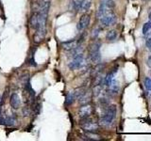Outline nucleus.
<instances>
[{"instance_id":"15","label":"nucleus","mask_w":151,"mask_h":141,"mask_svg":"<svg viewBox=\"0 0 151 141\" xmlns=\"http://www.w3.org/2000/svg\"><path fill=\"white\" fill-rule=\"evenodd\" d=\"M16 117L15 116H9L5 118V124L4 125H7V126H13L14 124L16 123Z\"/></svg>"},{"instance_id":"23","label":"nucleus","mask_w":151,"mask_h":141,"mask_svg":"<svg viewBox=\"0 0 151 141\" xmlns=\"http://www.w3.org/2000/svg\"><path fill=\"white\" fill-rule=\"evenodd\" d=\"M149 18H150V19H151V12H150V13H149Z\"/></svg>"},{"instance_id":"6","label":"nucleus","mask_w":151,"mask_h":141,"mask_svg":"<svg viewBox=\"0 0 151 141\" xmlns=\"http://www.w3.org/2000/svg\"><path fill=\"white\" fill-rule=\"evenodd\" d=\"M99 20H100V24L103 26H111L115 24L116 15L112 11H110L106 12L105 14H103V15L99 18Z\"/></svg>"},{"instance_id":"8","label":"nucleus","mask_w":151,"mask_h":141,"mask_svg":"<svg viewBox=\"0 0 151 141\" xmlns=\"http://www.w3.org/2000/svg\"><path fill=\"white\" fill-rule=\"evenodd\" d=\"M93 113V106L89 103H85L82 106H80L78 110V117L79 119H83V118L90 117Z\"/></svg>"},{"instance_id":"16","label":"nucleus","mask_w":151,"mask_h":141,"mask_svg":"<svg viewBox=\"0 0 151 141\" xmlns=\"http://www.w3.org/2000/svg\"><path fill=\"white\" fill-rule=\"evenodd\" d=\"M117 38V32L115 30H110V31H108L107 32V34H106V39L108 41H114L115 39Z\"/></svg>"},{"instance_id":"7","label":"nucleus","mask_w":151,"mask_h":141,"mask_svg":"<svg viewBox=\"0 0 151 141\" xmlns=\"http://www.w3.org/2000/svg\"><path fill=\"white\" fill-rule=\"evenodd\" d=\"M84 64V56L83 53H79L72 56V59L68 63V67L70 70H77L81 68Z\"/></svg>"},{"instance_id":"13","label":"nucleus","mask_w":151,"mask_h":141,"mask_svg":"<svg viewBox=\"0 0 151 141\" xmlns=\"http://www.w3.org/2000/svg\"><path fill=\"white\" fill-rule=\"evenodd\" d=\"M76 100V96L74 92H68L66 94V98H65V105L69 106L71 105H73L74 102Z\"/></svg>"},{"instance_id":"19","label":"nucleus","mask_w":151,"mask_h":141,"mask_svg":"<svg viewBox=\"0 0 151 141\" xmlns=\"http://www.w3.org/2000/svg\"><path fill=\"white\" fill-rule=\"evenodd\" d=\"M145 87L147 90H151V78L146 77L145 79Z\"/></svg>"},{"instance_id":"17","label":"nucleus","mask_w":151,"mask_h":141,"mask_svg":"<svg viewBox=\"0 0 151 141\" xmlns=\"http://www.w3.org/2000/svg\"><path fill=\"white\" fill-rule=\"evenodd\" d=\"M101 91H102V86H101V84L93 86V95L94 97H97L99 94L101 93Z\"/></svg>"},{"instance_id":"12","label":"nucleus","mask_w":151,"mask_h":141,"mask_svg":"<svg viewBox=\"0 0 151 141\" xmlns=\"http://www.w3.org/2000/svg\"><path fill=\"white\" fill-rule=\"evenodd\" d=\"M116 70H111V73H109L105 77H104L103 79V83L104 85H105L106 87H109L111 85V81H112V79H113V76H114V73H116Z\"/></svg>"},{"instance_id":"3","label":"nucleus","mask_w":151,"mask_h":141,"mask_svg":"<svg viewBox=\"0 0 151 141\" xmlns=\"http://www.w3.org/2000/svg\"><path fill=\"white\" fill-rule=\"evenodd\" d=\"M80 127L86 132H90V133H94L98 129V124L96 121H94L91 117H87V118H83V119H80L79 122Z\"/></svg>"},{"instance_id":"4","label":"nucleus","mask_w":151,"mask_h":141,"mask_svg":"<svg viewBox=\"0 0 151 141\" xmlns=\"http://www.w3.org/2000/svg\"><path fill=\"white\" fill-rule=\"evenodd\" d=\"M25 88L23 90V99L25 101L26 103H27L28 105H33L35 100V96H36V92L34 91V89L32 88L29 83H26L25 84Z\"/></svg>"},{"instance_id":"11","label":"nucleus","mask_w":151,"mask_h":141,"mask_svg":"<svg viewBox=\"0 0 151 141\" xmlns=\"http://www.w3.org/2000/svg\"><path fill=\"white\" fill-rule=\"evenodd\" d=\"M79 44V42L78 41H67V42H64V43H63V49L65 50H67V51H71V50H73L75 49L76 47H78Z\"/></svg>"},{"instance_id":"22","label":"nucleus","mask_w":151,"mask_h":141,"mask_svg":"<svg viewBox=\"0 0 151 141\" xmlns=\"http://www.w3.org/2000/svg\"><path fill=\"white\" fill-rule=\"evenodd\" d=\"M147 65L151 68V55L149 56V58H148V59H147Z\"/></svg>"},{"instance_id":"10","label":"nucleus","mask_w":151,"mask_h":141,"mask_svg":"<svg viewBox=\"0 0 151 141\" xmlns=\"http://www.w3.org/2000/svg\"><path fill=\"white\" fill-rule=\"evenodd\" d=\"M9 103H11V106L14 109H18L21 105V99L19 97L17 93L13 92L11 95V99H9Z\"/></svg>"},{"instance_id":"5","label":"nucleus","mask_w":151,"mask_h":141,"mask_svg":"<svg viewBox=\"0 0 151 141\" xmlns=\"http://www.w3.org/2000/svg\"><path fill=\"white\" fill-rule=\"evenodd\" d=\"M33 6H34V8H33V12L48 14L49 9H50V0H38Z\"/></svg>"},{"instance_id":"20","label":"nucleus","mask_w":151,"mask_h":141,"mask_svg":"<svg viewBox=\"0 0 151 141\" xmlns=\"http://www.w3.org/2000/svg\"><path fill=\"white\" fill-rule=\"evenodd\" d=\"M99 31H100V29H99V28H96V29H94V30L93 31V37H96V38L97 35L99 34Z\"/></svg>"},{"instance_id":"14","label":"nucleus","mask_w":151,"mask_h":141,"mask_svg":"<svg viewBox=\"0 0 151 141\" xmlns=\"http://www.w3.org/2000/svg\"><path fill=\"white\" fill-rule=\"evenodd\" d=\"M91 5H92L91 0H82L81 5H80L79 11H87L88 9L91 8Z\"/></svg>"},{"instance_id":"2","label":"nucleus","mask_w":151,"mask_h":141,"mask_svg":"<svg viewBox=\"0 0 151 141\" xmlns=\"http://www.w3.org/2000/svg\"><path fill=\"white\" fill-rule=\"evenodd\" d=\"M116 106L115 105H109L107 107V109L104 113V115L101 118V123L105 126H109L112 123V121L114 120L116 117Z\"/></svg>"},{"instance_id":"18","label":"nucleus","mask_w":151,"mask_h":141,"mask_svg":"<svg viewBox=\"0 0 151 141\" xmlns=\"http://www.w3.org/2000/svg\"><path fill=\"white\" fill-rule=\"evenodd\" d=\"M151 29V21L150 22H147V23H145L144 26H143V34L145 35V34H147V32Z\"/></svg>"},{"instance_id":"1","label":"nucleus","mask_w":151,"mask_h":141,"mask_svg":"<svg viewBox=\"0 0 151 141\" xmlns=\"http://www.w3.org/2000/svg\"><path fill=\"white\" fill-rule=\"evenodd\" d=\"M101 43L98 41H94L89 47V58L93 63H99L101 60V53H100Z\"/></svg>"},{"instance_id":"21","label":"nucleus","mask_w":151,"mask_h":141,"mask_svg":"<svg viewBox=\"0 0 151 141\" xmlns=\"http://www.w3.org/2000/svg\"><path fill=\"white\" fill-rule=\"evenodd\" d=\"M146 46H147L148 48H151V37L148 39V41H146Z\"/></svg>"},{"instance_id":"9","label":"nucleus","mask_w":151,"mask_h":141,"mask_svg":"<svg viewBox=\"0 0 151 141\" xmlns=\"http://www.w3.org/2000/svg\"><path fill=\"white\" fill-rule=\"evenodd\" d=\"M90 15L89 14H83V15L80 17L79 21L77 25V28L78 31H83L85 28H87L89 24H90Z\"/></svg>"},{"instance_id":"24","label":"nucleus","mask_w":151,"mask_h":141,"mask_svg":"<svg viewBox=\"0 0 151 141\" xmlns=\"http://www.w3.org/2000/svg\"><path fill=\"white\" fill-rule=\"evenodd\" d=\"M0 100H1V98H0Z\"/></svg>"}]
</instances>
